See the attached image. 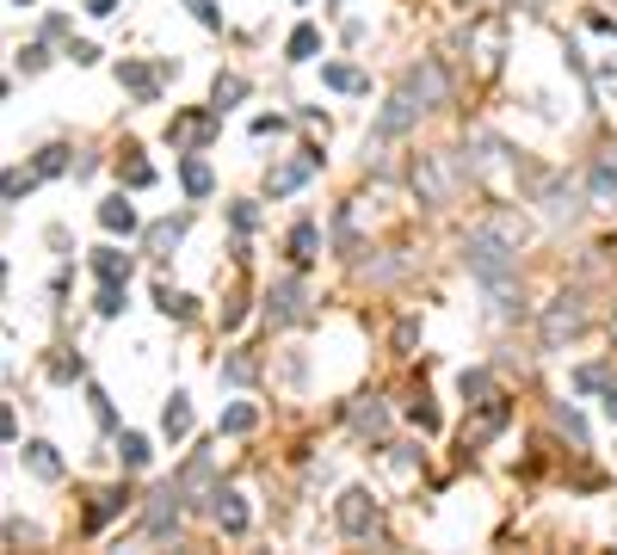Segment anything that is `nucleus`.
Returning <instances> with one entry per match:
<instances>
[{
	"label": "nucleus",
	"mask_w": 617,
	"mask_h": 555,
	"mask_svg": "<svg viewBox=\"0 0 617 555\" xmlns=\"http://www.w3.org/2000/svg\"><path fill=\"white\" fill-rule=\"evenodd\" d=\"M402 93H408L420 111H432V105H445V99H451V81H445V68H439V62H414V68L402 74Z\"/></svg>",
	"instance_id": "1"
},
{
	"label": "nucleus",
	"mask_w": 617,
	"mask_h": 555,
	"mask_svg": "<svg viewBox=\"0 0 617 555\" xmlns=\"http://www.w3.org/2000/svg\"><path fill=\"white\" fill-rule=\"evenodd\" d=\"M580 321H587V309H580V296H574V290H562L556 303L543 309V346L556 352V346L568 340V333H580Z\"/></svg>",
	"instance_id": "2"
},
{
	"label": "nucleus",
	"mask_w": 617,
	"mask_h": 555,
	"mask_svg": "<svg viewBox=\"0 0 617 555\" xmlns=\"http://www.w3.org/2000/svg\"><path fill=\"white\" fill-rule=\"evenodd\" d=\"M216 118H223V111H179V118L167 124V142H179V148H204L210 136H216Z\"/></svg>",
	"instance_id": "3"
},
{
	"label": "nucleus",
	"mask_w": 617,
	"mask_h": 555,
	"mask_svg": "<svg viewBox=\"0 0 617 555\" xmlns=\"http://www.w3.org/2000/svg\"><path fill=\"white\" fill-rule=\"evenodd\" d=\"M340 531H346V537H371V531H377V500H371L365 488H346V494H340Z\"/></svg>",
	"instance_id": "4"
},
{
	"label": "nucleus",
	"mask_w": 617,
	"mask_h": 555,
	"mask_svg": "<svg viewBox=\"0 0 617 555\" xmlns=\"http://www.w3.org/2000/svg\"><path fill=\"white\" fill-rule=\"evenodd\" d=\"M469 407H482V414L476 420H469L463 426V444H488L506 420H513V401H506V395H488V401H469Z\"/></svg>",
	"instance_id": "5"
},
{
	"label": "nucleus",
	"mask_w": 617,
	"mask_h": 555,
	"mask_svg": "<svg viewBox=\"0 0 617 555\" xmlns=\"http://www.w3.org/2000/svg\"><path fill=\"white\" fill-rule=\"evenodd\" d=\"M142 525H149V537H173V531H179V488H155V494H149V518H142Z\"/></svg>",
	"instance_id": "6"
},
{
	"label": "nucleus",
	"mask_w": 617,
	"mask_h": 555,
	"mask_svg": "<svg viewBox=\"0 0 617 555\" xmlns=\"http://www.w3.org/2000/svg\"><path fill=\"white\" fill-rule=\"evenodd\" d=\"M414 118H420V105H414L408 93H402V99H389V105H383V118L371 124V142H389V136H402V130H408Z\"/></svg>",
	"instance_id": "7"
},
{
	"label": "nucleus",
	"mask_w": 617,
	"mask_h": 555,
	"mask_svg": "<svg viewBox=\"0 0 617 555\" xmlns=\"http://www.w3.org/2000/svg\"><path fill=\"white\" fill-rule=\"evenodd\" d=\"M321 167V155H315V148H303V161H290V167H278V173H266V192L272 198H284V192H297V185L309 179Z\"/></svg>",
	"instance_id": "8"
},
{
	"label": "nucleus",
	"mask_w": 617,
	"mask_h": 555,
	"mask_svg": "<svg viewBox=\"0 0 617 555\" xmlns=\"http://www.w3.org/2000/svg\"><path fill=\"white\" fill-rule=\"evenodd\" d=\"M210 512H216V525H223L229 537L247 531V500H241L235 488H216V494H210Z\"/></svg>",
	"instance_id": "9"
},
{
	"label": "nucleus",
	"mask_w": 617,
	"mask_h": 555,
	"mask_svg": "<svg viewBox=\"0 0 617 555\" xmlns=\"http://www.w3.org/2000/svg\"><path fill=\"white\" fill-rule=\"evenodd\" d=\"M266 315H272V321H303V278H284V284L266 296Z\"/></svg>",
	"instance_id": "10"
},
{
	"label": "nucleus",
	"mask_w": 617,
	"mask_h": 555,
	"mask_svg": "<svg viewBox=\"0 0 617 555\" xmlns=\"http://www.w3.org/2000/svg\"><path fill=\"white\" fill-rule=\"evenodd\" d=\"M587 198H593L599 210H617V155H611V161H599V167L587 173Z\"/></svg>",
	"instance_id": "11"
},
{
	"label": "nucleus",
	"mask_w": 617,
	"mask_h": 555,
	"mask_svg": "<svg viewBox=\"0 0 617 555\" xmlns=\"http://www.w3.org/2000/svg\"><path fill=\"white\" fill-rule=\"evenodd\" d=\"M93 272H99V284H124V278L136 272V259L118 253V247H99V253H93Z\"/></svg>",
	"instance_id": "12"
},
{
	"label": "nucleus",
	"mask_w": 617,
	"mask_h": 555,
	"mask_svg": "<svg viewBox=\"0 0 617 555\" xmlns=\"http://www.w3.org/2000/svg\"><path fill=\"white\" fill-rule=\"evenodd\" d=\"M118 81L142 99V105H155V93H161V81H155V68H142V62H118Z\"/></svg>",
	"instance_id": "13"
},
{
	"label": "nucleus",
	"mask_w": 617,
	"mask_h": 555,
	"mask_svg": "<svg viewBox=\"0 0 617 555\" xmlns=\"http://www.w3.org/2000/svg\"><path fill=\"white\" fill-rule=\"evenodd\" d=\"M179 179H186L192 198H210V161H204V148H186V161H179Z\"/></svg>",
	"instance_id": "14"
},
{
	"label": "nucleus",
	"mask_w": 617,
	"mask_h": 555,
	"mask_svg": "<svg viewBox=\"0 0 617 555\" xmlns=\"http://www.w3.org/2000/svg\"><path fill=\"white\" fill-rule=\"evenodd\" d=\"M99 222H105L112 235H136V210H130V198H124V192L99 204Z\"/></svg>",
	"instance_id": "15"
},
{
	"label": "nucleus",
	"mask_w": 617,
	"mask_h": 555,
	"mask_svg": "<svg viewBox=\"0 0 617 555\" xmlns=\"http://www.w3.org/2000/svg\"><path fill=\"white\" fill-rule=\"evenodd\" d=\"M124 506H130V494H124V488H105V494H93V506H87V531H99L105 518H118Z\"/></svg>",
	"instance_id": "16"
},
{
	"label": "nucleus",
	"mask_w": 617,
	"mask_h": 555,
	"mask_svg": "<svg viewBox=\"0 0 617 555\" xmlns=\"http://www.w3.org/2000/svg\"><path fill=\"white\" fill-rule=\"evenodd\" d=\"M321 81H328L334 93H365L371 81H365V74H358L352 62H328V68H321Z\"/></svg>",
	"instance_id": "17"
},
{
	"label": "nucleus",
	"mask_w": 617,
	"mask_h": 555,
	"mask_svg": "<svg viewBox=\"0 0 617 555\" xmlns=\"http://www.w3.org/2000/svg\"><path fill=\"white\" fill-rule=\"evenodd\" d=\"M149 457L155 451H149V438H142V432H118V463L124 469H149Z\"/></svg>",
	"instance_id": "18"
},
{
	"label": "nucleus",
	"mask_w": 617,
	"mask_h": 555,
	"mask_svg": "<svg viewBox=\"0 0 617 555\" xmlns=\"http://www.w3.org/2000/svg\"><path fill=\"white\" fill-rule=\"evenodd\" d=\"M179 241H186V216H167V222L149 229V253H173Z\"/></svg>",
	"instance_id": "19"
},
{
	"label": "nucleus",
	"mask_w": 617,
	"mask_h": 555,
	"mask_svg": "<svg viewBox=\"0 0 617 555\" xmlns=\"http://www.w3.org/2000/svg\"><path fill=\"white\" fill-rule=\"evenodd\" d=\"M161 432H167V438H186V432H192V401H186V395H173V401H167Z\"/></svg>",
	"instance_id": "20"
},
{
	"label": "nucleus",
	"mask_w": 617,
	"mask_h": 555,
	"mask_svg": "<svg viewBox=\"0 0 617 555\" xmlns=\"http://www.w3.org/2000/svg\"><path fill=\"white\" fill-rule=\"evenodd\" d=\"M315 247H321V229H315V222H297V229H290V259H297V266H309Z\"/></svg>",
	"instance_id": "21"
},
{
	"label": "nucleus",
	"mask_w": 617,
	"mask_h": 555,
	"mask_svg": "<svg viewBox=\"0 0 617 555\" xmlns=\"http://www.w3.org/2000/svg\"><path fill=\"white\" fill-rule=\"evenodd\" d=\"M25 463H31V475H44V481H56V475H62L56 444H25Z\"/></svg>",
	"instance_id": "22"
},
{
	"label": "nucleus",
	"mask_w": 617,
	"mask_h": 555,
	"mask_svg": "<svg viewBox=\"0 0 617 555\" xmlns=\"http://www.w3.org/2000/svg\"><path fill=\"white\" fill-rule=\"evenodd\" d=\"M284 50H290V62H309V56L321 50V31H315V25H297V31H290V44H284Z\"/></svg>",
	"instance_id": "23"
},
{
	"label": "nucleus",
	"mask_w": 617,
	"mask_h": 555,
	"mask_svg": "<svg viewBox=\"0 0 617 555\" xmlns=\"http://www.w3.org/2000/svg\"><path fill=\"white\" fill-rule=\"evenodd\" d=\"M155 303H161V315H173V321H192V315H198L192 296H179V290H167V284L155 290Z\"/></svg>",
	"instance_id": "24"
},
{
	"label": "nucleus",
	"mask_w": 617,
	"mask_h": 555,
	"mask_svg": "<svg viewBox=\"0 0 617 555\" xmlns=\"http://www.w3.org/2000/svg\"><path fill=\"white\" fill-rule=\"evenodd\" d=\"M253 370H260V364H253L247 352H235V358L216 364V377H223V383H253Z\"/></svg>",
	"instance_id": "25"
},
{
	"label": "nucleus",
	"mask_w": 617,
	"mask_h": 555,
	"mask_svg": "<svg viewBox=\"0 0 617 555\" xmlns=\"http://www.w3.org/2000/svg\"><path fill=\"white\" fill-rule=\"evenodd\" d=\"M235 99H247V81L241 74H216V111H229Z\"/></svg>",
	"instance_id": "26"
},
{
	"label": "nucleus",
	"mask_w": 617,
	"mask_h": 555,
	"mask_svg": "<svg viewBox=\"0 0 617 555\" xmlns=\"http://www.w3.org/2000/svg\"><path fill=\"white\" fill-rule=\"evenodd\" d=\"M124 185H130V192L155 185V167H149V161H136V148H130V161H124Z\"/></svg>",
	"instance_id": "27"
},
{
	"label": "nucleus",
	"mask_w": 617,
	"mask_h": 555,
	"mask_svg": "<svg viewBox=\"0 0 617 555\" xmlns=\"http://www.w3.org/2000/svg\"><path fill=\"white\" fill-rule=\"evenodd\" d=\"M192 7V19L204 25V31H223V13H216V0H186Z\"/></svg>",
	"instance_id": "28"
},
{
	"label": "nucleus",
	"mask_w": 617,
	"mask_h": 555,
	"mask_svg": "<svg viewBox=\"0 0 617 555\" xmlns=\"http://www.w3.org/2000/svg\"><path fill=\"white\" fill-rule=\"evenodd\" d=\"M253 420H260V414L241 401V407H229V414H223V432H253Z\"/></svg>",
	"instance_id": "29"
},
{
	"label": "nucleus",
	"mask_w": 617,
	"mask_h": 555,
	"mask_svg": "<svg viewBox=\"0 0 617 555\" xmlns=\"http://www.w3.org/2000/svg\"><path fill=\"white\" fill-rule=\"evenodd\" d=\"M81 370H87V364H81V358H68V352H62V358H50V377H56V383H75Z\"/></svg>",
	"instance_id": "30"
},
{
	"label": "nucleus",
	"mask_w": 617,
	"mask_h": 555,
	"mask_svg": "<svg viewBox=\"0 0 617 555\" xmlns=\"http://www.w3.org/2000/svg\"><path fill=\"white\" fill-rule=\"evenodd\" d=\"M611 383V370L605 364H587V370H574V389H605Z\"/></svg>",
	"instance_id": "31"
},
{
	"label": "nucleus",
	"mask_w": 617,
	"mask_h": 555,
	"mask_svg": "<svg viewBox=\"0 0 617 555\" xmlns=\"http://www.w3.org/2000/svg\"><path fill=\"white\" fill-rule=\"evenodd\" d=\"M408 420H414L420 432H439V407H426V395H420V401L408 407Z\"/></svg>",
	"instance_id": "32"
},
{
	"label": "nucleus",
	"mask_w": 617,
	"mask_h": 555,
	"mask_svg": "<svg viewBox=\"0 0 617 555\" xmlns=\"http://www.w3.org/2000/svg\"><path fill=\"white\" fill-rule=\"evenodd\" d=\"M556 420H562V432H568L574 444H587V420H580L574 407H556Z\"/></svg>",
	"instance_id": "33"
},
{
	"label": "nucleus",
	"mask_w": 617,
	"mask_h": 555,
	"mask_svg": "<svg viewBox=\"0 0 617 555\" xmlns=\"http://www.w3.org/2000/svg\"><path fill=\"white\" fill-rule=\"evenodd\" d=\"M118 309H124V284H105V290H99V315H105V321H112Z\"/></svg>",
	"instance_id": "34"
},
{
	"label": "nucleus",
	"mask_w": 617,
	"mask_h": 555,
	"mask_svg": "<svg viewBox=\"0 0 617 555\" xmlns=\"http://www.w3.org/2000/svg\"><path fill=\"white\" fill-rule=\"evenodd\" d=\"M62 167H68V148H44V155H38V179H50Z\"/></svg>",
	"instance_id": "35"
},
{
	"label": "nucleus",
	"mask_w": 617,
	"mask_h": 555,
	"mask_svg": "<svg viewBox=\"0 0 617 555\" xmlns=\"http://www.w3.org/2000/svg\"><path fill=\"white\" fill-rule=\"evenodd\" d=\"M352 426H358V432H377V426H383V401H371V407H358V414H352Z\"/></svg>",
	"instance_id": "36"
},
{
	"label": "nucleus",
	"mask_w": 617,
	"mask_h": 555,
	"mask_svg": "<svg viewBox=\"0 0 617 555\" xmlns=\"http://www.w3.org/2000/svg\"><path fill=\"white\" fill-rule=\"evenodd\" d=\"M31 185H38V173H7V204H19Z\"/></svg>",
	"instance_id": "37"
},
{
	"label": "nucleus",
	"mask_w": 617,
	"mask_h": 555,
	"mask_svg": "<svg viewBox=\"0 0 617 555\" xmlns=\"http://www.w3.org/2000/svg\"><path fill=\"white\" fill-rule=\"evenodd\" d=\"M44 62H50V50H44V44H25V50H19V68H25V74H38Z\"/></svg>",
	"instance_id": "38"
},
{
	"label": "nucleus",
	"mask_w": 617,
	"mask_h": 555,
	"mask_svg": "<svg viewBox=\"0 0 617 555\" xmlns=\"http://www.w3.org/2000/svg\"><path fill=\"white\" fill-rule=\"evenodd\" d=\"M593 87H599V99H611V93H617V56H611V62L593 74Z\"/></svg>",
	"instance_id": "39"
},
{
	"label": "nucleus",
	"mask_w": 617,
	"mask_h": 555,
	"mask_svg": "<svg viewBox=\"0 0 617 555\" xmlns=\"http://www.w3.org/2000/svg\"><path fill=\"white\" fill-rule=\"evenodd\" d=\"M87 401H93V414H99V426H118V414H112V401H105V389H87Z\"/></svg>",
	"instance_id": "40"
},
{
	"label": "nucleus",
	"mask_w": 617,
	"mask_h": 555,
	"mask_svg": "<svg viewBox=\"0 0 617 555\" xmlns=\"http://www.w3.org/2000/svg\"><path fill=\"white\" fill-rule=\"evenodd\" d=\"M494 383H488V370H463V395H488Z\"/></svg>",
	"instance_id": "41"
},
{
	"label": "nucleus",
	"mask_w": 617,
	"mask_h": 555,
	"mask_svg": "<svg viewBox=\"0 0 617 555\" xmlns=\"http://www.w3.org/2000/svg\"><path fill=\"white\" fill-rule=\"evenodd\" d=\"M253 222H260V210H253V204H235V229H241V235L253 229Z\"/></svg>",
	"instance_id": "42"
},
{
	"label": "nucleus",
	"mask_w": 617,
	"mask_h": 555,
	"mask_svg": "<svg viewBox=\"0 0 617 555\" xmlns=\"http://www.w3.org/2000/svg\"><path fill=\"white\" fill-rule=\"evenodd\" d=\"M87 13H93V19H105V13H118V0H87Z\"/></svg>",
	"instance_id": "43"
},
{
	"label": "nucleus",
	"mask_w": 617,
	"mask_h": 555,
	"mask_svg": "<svg viewBox=\"0 0 617 555\" xmlns=\"http://www.w3.org/2000/svg\"><path fill=\"white\" fill-rule=\"evenodd\" d=\"M605 414H611V420H617V389H605Z\"/></svg>",
	"instance_id": "44"
},
{
	"label": "nucleus",
	"mask_w": 617,
	"mask_h": 555,
	"mask_svg": "<svg viewBox=\"0 0 617 555\" xmlns=\"http://www.w3.org/2000/svg\"><path fill=\"white\" fill-rule=\"evenodd\" d=\"M13 7H31V0H13Z\"/></svg>",
	"instance_id": "45"
},
{
	"label": "nucleus",
	"mask_w": 617,
	"mask_h": 555,
	"mask_svg": "<svg viewBox=\"0 0 617 555\" xmlns=\"http://www.w3.org/2000/svg\"><path fill=\"white\" fill-rule=\"evenodd\" d=\"M611 155H617V148H611Z\"/></svg>",
	"instance_id": "46"
}]
</instances>
